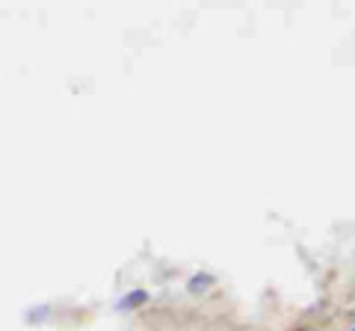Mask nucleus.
Returning <instances> with one entry per match:
<instances>
[{"label":"nucleus","mask_w":355,"mask_h":331,"mask_svg":"<svg viewBox=\"0 0 355 331\" xmlns=\"http://www.w3.org/2000/svg\"><path fill=\"white\" fill-rule=\"evenodd\" d=\"M352 331H355V328H352Z\"/></svg>","instance_id":"obj_3"},{"label":"nucleus","mask_w":355,"mask_h":331,"mask_svg":"<svg viewBox=\"0 0 355 331\" xmlns=\"http://www.w3.org/2000/svg\"><path fill=\"white\" fill-rule=\"evenodd\" d=\"M146 302H148V293L146 290H133V293H125L116 302V311H133V307H139V305H146Z\"/></svg>","instance_id":"obj_1"},{"label":"nucleus","mask_w":355,"mask_h":331,"mask_svg":"<svg viewBox=\"0 0 355 331\" xmlns=\"http://www.w3.org/2000/svg\"><path fill=\"white\" fill-rule=\"evenodd\" d=\"M210 284H214V275H207V272H198V275H193V278L187 281L190 293H202V290H207Z\"/></svg>","instance_id":"obj_2"}]
</instances>
